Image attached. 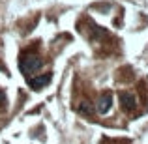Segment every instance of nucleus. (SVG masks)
Masks as SVG:
<instances>
[{"label":"nucleus","mask_w":148,"mask_h":144,"mask_svg":"<svg viewBox=\"0 0 148 144\" xmlns=\"http://www.w3.org/2000/svg\"><path fill=\"white\" fill-rule=\"evenodd\" d=\"M79 112H81V114L90 116L92 112H94V107H92L90 101H81V105H79Z\"/></svg>","instance_id":"obj_5"},{"label":"nucleus","mask_w":148,"mask_h":144,"mask_svg":"<svg viewBox=\"0 0 148 144\" xmlns=\"http://www.w3.org/2000/svg\"><path fill=\"white\" fill-rule=\"evenodd\" d=\"M0 107H6V96H4V92L2 90H0Z\"/></svg>","instance_id":"obj_6"},{"label":"nucleus","mask_w":148,"mask_h":144,"mask_svg":"<svg viewBox=\"0 0 148 144\" xmlns=\"http://www.w3.org/2000/svg\"><path fill=\"white\" fill-rule=\"evenodd\" d=\"M118 99H120V105H122V109L126 112L135 111V107H137V99H135V96L131 92H120Z\"/></svg>","instance_id":"obj_2"},{"label":"nucleus","mask_w":148,"mask_h":144,"mask_svg":"<svg viewBox=\"0 0 148 144\" xmlns=\"http://www.w3.org/2000/svg\"><path fill=\"white\" fill-rule=\"evenodd\" d=\"M111 107H112V94L111 92H105L98 101V112L99 114H107L111 111Z\"/></svg>","instance_id":"obj_4"},{"label":"nucleus","mask_w":148,"mask_h":144,"mask_svg":"<svg viewBox=\"0 0 148 144\" xmlns=\"http://www.w3.org/2000/svg\"><path fill=\"white\" fill-rule=\"evenodd\" d=\"M51 73H45V75H40V77H32V79H28V86L32 88V90H41V88H45L47 84L51 83Z\"/></svg>","instance_id":"obj_3"},{"label":"nucleus","mask_w":148,"mask_h":144,"mask_svg":"<svg viewBox=\"0 0 148 144\" xmlns=\"http://www.w3.org/2000/svg\"><path fill=\"white\" fill-rule=\"evenodd\" d=\"M19 68L25 75H32L38 69L41 68V58L36 56V54H28V56H23L21 62H19Z\"/></svg>","instance_id":"obj_1"}]
</instances>
